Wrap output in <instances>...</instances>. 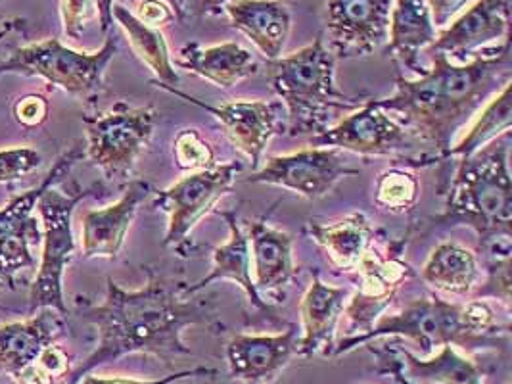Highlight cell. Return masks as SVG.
<instances>
[{
  "mask_svg": "<svg viewBox=\"0 0 512 384\" xmlns=\"http://www.w3.org/2000/svg\"><path fill=\"white\" fill-rule=\"evenodd\" d=\"M187 283L173 281L148 269V281L139 290L119 287L106 279V300L100 306L81 302L79 315L98 331V344L89 358L81 361L66 384H79L106 363L142 354L171 365L192 356L183 333L188 327L225 329L219 321L213 298L185 294Z\"/></svg>",
  "mask_w": 512,
  "mask_h": 384,
  "instance_id": "1",
  "label": "cell"
},
{
  "mask_svg": "<svg viewBox=\"0 0 512 384\" xmlns=\"http://www.w3.org/2000/svg\"><path fill=\"white\" fill-rule=\"evenodd\" d=\"M428 54L432 56L430 70L417 79L397 75L394 95L374 100L420 143L430 146V152H422L415 160L419 168L442 162L459 131L512 79L511 39L480 52L466 64H453L442 52Z\"/></svg>",
  "mask_w": 512,
  "mask_h": 384,
  "instance_id": "2",
  "label": "cell"
},
{
  "mask_svg": "<svg viewBox=\"0 0 512 384\" xmlns=\"http://www.w3.org/2000/svg\"><path fill=\"white\" fill-rule=\"evenodd\" d=\"M509 323L501 325L488 300L449 302L438 296H424L407 302L399 312L384 313L369 333L344 336L334 344L332 358L350 354L359 346H367L376 338L399 336L420 348V356L428 358L443 346H457L466 354L507 348Z\"/></svg>",
  "mask_w": 512,
  "mask_h": 384,
  "instance_id": "3",
  "label": "cell"
},
{
  "mask_svg": "<svg viewBox=\"0 0 512 384\" xmlns=\"http://www.w3.org/2000/svg\"><path fill=\"white\" fill-rule=\"evenodd\" d=\"M511 133L491 141L476 154L461 158L449 183L442 214L430 217L428 227H470L480 248L511 240L512 181L509 169Z\"/></svg>",
  "mask_w": 512,
  "mask_h": 384,
  "instance_id": "4",
  "label": "cell"
},
{
  "mask_svg": "<svg viewBox=\"0 0 512 384\" xmlns=\"http://www.w3.org/2000/svg\"><path fill=\"white\" fill-rule=\"evenodd\" d=\"M271 89L286 108V131L292 137L319 135L330 127L336 110H355L363 102L336 87V58L323 33L294 54L267 62Z\"/></svg>",
  "mask_w": 512,
  "mask_h": 384,
  "instance_id": "5",
  "label": "cell"
},
{
  "mask_svg": "<svg viewBox=\"0 0 512 384\" xmlns=\"http://www.w3.org/2000/svg\"><path fill=\"white\" fill-rule=\"evenodd\" d=\"M117 50L119 43L114 35H106L104 45L94 52L73 50L58 39H45L14 48L0 62V75L41 77L50 87L62 89L81 102H94L104 93V73Z\"/></svg>",
  "mask_w": 512,
  "mask_h": 384,
  "instance_id": "6",
  "label": "cell"
},
{
  "mask_svg": "<svg viewBox=\"0 0 512 384\" xmlns=\"http://www.w3.org/2000/svg\"><path fill=\"white\" fill-rule=\"evenodd\" d=\"M100 191V183L89 189L73 185V191H56L50 187L39 198L37 210L43 219V254L31 283L29 313L52 308L66 317L70 315L64 298V271L77 252L71 219L81 200Z\"/></svg>",
  "mask_w": 512,
  "mask_h": 384,
  "instance_id": "7",
  "label": "cell"
},
{
  "mask_svg": "<svg viewBox=\"0 0 512 384\" xmlns=\"http://www.w3.org/2000/svg\"><path fill=\"white\" fill-rule=\"evenodd\" d=\"M156 121V108H133L125 102H117L110 112L85 116V158L108 181H129L140 154L154 137Z\"/></svg>",
  "mask_w": 512,
  "mask_h": 384,
  "instance_id": "8",
  "label": "cell"
},
{
  "mask_svg": "<svg viewBox=\"0 0 512 384\" xmlns=\"http://www.w3.org/2000/svg\"><path fill=\"white\" fill-rule=\"evenodd\" d=\"M85 158V144L70 146L56 158L35 189L22 192L0 208V287L16 288L18 275L35 267L33 248L43 242L41 221L33 216L43 192L62 181Z\"/></svg>",
  "mask_w": 512,
  "mask_h": 384,
  "instance_id": "9",
  "label": "cell"
},
{
  "mask_svg": "<svg viewBox=\"0 0 512 384\" xmlns=\"http://www.w3.org/2000/svg\"><path fill=\"white\" fill-rule=\"evenodd\" d=\"M244 166L240 162L215 164L213 168L190 171L165 191L156 192L154 208L167 214V231L163 246L173 248L179 256L188 258L192 244L188 242L194 227L208 216L215 204L233 189L236 177Z\"/></svg>",
  "mask_w": 512,
  "mask_h": 384,
  "instance_id": "10",
  "label": "cell"
},
{
  "mask_svg": "<svg viewBox=\"0 0 512 384\" xmlns=\"http://www.w3.org/2000/svg\"><path fill=\"white\" fill-rule=\"evenodd\" d=\"M409 237L392 240L386 254L376 246H371L363 260L355 267L357 290L351 292L344 315L348 317L350 335H365L374 323L394 304V298L417 273L405 262L403 250L407 248Z\"/></svg>",
  "mask_w": 512,
  "mask_h": 384,
  "instance_id": "11",
  "label": "cell"
},
{
  "mask_svg": "<svg viewBox=\"0 0 512 384\" xmlns=\"http://www.w3.org/2000/svg\"><path fill=\"white\" fill-rule=\"evenodd\" d=\"M420 141L374 100L363 102L350 116L311 137V146H326L357 156H405L415 160Z\"/></svg>",
  "mask_w": 512,
  "mask_h": 384,
  "instance_id": "12",
  "label": "cell"
},
{
  "mask_svg": "<svg viewBox=\"0 0 512 384\" xmlns=\"http://www.w3.org/2000/svg\"><path fill=\"white\" fill-rule=\"evenodd\" d=\"M359 173L353 168L342 150L311 146L292 154L271 156L257 168L246 183L275 185L294 192L305 200H319L342 181Z\"/></svg>",
  "mask_w": 512,
  "mask_h": 384,
  "instance_id": "13",
  "label": "cell"
},
{
  "mask_svg": "<svg viewBox=\"0 0 512 384\" xmlns=\"http://www.w3.org/2000/svg\"><path fill=\"white\" fill-rule=\"evenodd\" d=\"M160 89L202 108L219 121L231 143L250 160L254 169L261 166L271 139L286 131L284 104L280 100H234L221 106H211L177 87L162 85Z\"/></svg>",
  "mask_w": 512,
  "mask_h": 384,
  "instance_id": "14",
  "label": "cell"
},
{
  "mask_svg": "<svg viewBox=\"0 0 512 384\" xmlns=\"http://www.w3.org/2000/svg\"><path fill=\"white\" fill-rule=\"evenodd\" d=\"M394 0H326V33L334 58L373 54L390 35Z\"/></svg>",
  "mask_w": 512,
  "mask_h": 384,
  "instance_id": "15",
  "label": "cell"
},
{
  "mask_svg": "<svg viewBox=\"0 0 512 384\" xmlns=\"http://www.w3.org/2000/svg\"><path fill=\"white\" fill-rule=\"evenodd\" d=\"M511 0H476L443 27L428 52H442L453 64H466L489 45L509 39Z\"/></svg>",
  "mask_w": 512,
  "mask_h": 384,
  "instance_id": "16",
  "label": "cell"
},
{
  "mask_svg": "<svg viewBox=\"0 0 512 384\" xmlns=\"http://www.w3.org/2000/svg\"><path fill=\"white\" fill-rule=\"evenodd\" d=\"M300 335L288 325L279 335H236L227 344V365L234 381L271 384L298 356Z\"/></svg>",
  "mask_w": 512,
  "mask_h": 384,
  "instance_id": "17",
  "label": "cell"
},
{
  "mask_svg": "<svg viewBox=\"0 0 512 384\" xmlns=\"http://www.w3.org/2000/svg\"><path fill=\"white\" fill-rule=\"evenodd\" d=\"M152 194V185L144 179L127 181L123 196L112 206L87 212L81 217V254L85 260H116L125 244L131 223L144 200Z\"/></svg>",
  "mask_w": 512,
  "mask_h": 384,
  "instance_id": "18",
  "label": "cell"
},
{
  "mask_svg": "<svg viewBox=\"0 0 512 384\" xmlns=\"http://www.w3.org/2000/svg\"><path fill=\"white\" fill-rule=\"evenodd\" d=\"M66 319L52 308H43L24 321L0 325V373L16 381L47 346L68 335Z\"/></svg>",
  "mask_w": 512,
  "mask_h": 384,
  "instance_id": "19",
  "label": "cell"
},
{
  "mask_svg": "<svg viewBox=\"0 0 512 384\" xmlns=\"http://www.w3.org/2000/svg\"><path fill=\"white\" fill-rule=\"evenodd\" d=\"M350 296V288L326 285L319 273H313L311 285L305 290L300 302L302 336L298 344V358L332 354L336 344V329Z\"/></svg>",
  "mask_w": 512,
  "mask_h": 384,
  "instance_id": "20",
  "label": "cell"
},
{
  "mask_svg": "<svg viewBox=\"0 0 512 384\" xmlns=\"http://www.w3.org/2000/svg\"><path fill=\"white\" fill-rule=\"evenodd\" d=\"M217 216L225 219V223L229 227V239L225 244H221L213 250V264H211L210 273L206 277H202L200 281H196L194 285H187L185 294L188 296L198 294L217 281H233L244 290L252 308H256L257 312L267 313L271 319H275L273 306L257 292L256 285H254L250 242L236 217V212L225 210V212H217Z\"/></svg>",
  "mask_w": 512,
  "mask_h": 384,
  "instance_id": "21",
  "label": "cell"
},
{
  "mask_svg": "<svg viewBox=\"0 0 512 384\" xmlns=\"http://www.w3.org/2000/svg\"><path fill=\"white\" fill-rule=\"evenodd\" d=\"M231 25L244 33L269 60H277L292 31V14L282 0H231L225 4Z\"/></svg>",
  "mask_w": 512,
  "mask_h": 384,
  "instance_id": "22",
  "label": "cell"
},
{
  "mask_svg": "<svg viewBox=\"0 0 512 384\" xmlns=\"http://www.w3.org/2000/svg\"><path fill=\"white\" fill-rule=\"evenodd\" d=\"M246 235L250 242V258L254 269L252 279L257 292L261 296L282 292L298 273L292 252V235L271 227L265 219L250 223Z\"/></svg>",
  "mask_w": 512,
  "mask_h": 384,
  "instance_id": "23",
  "label": "cell"
},
{
  "mask_svg": "<svg viewBox=\"0 0 512 384\" xmlns=\"http://www.w3.org/2000/svg\"><path fill=\"white\" fill-rule=\"evenodd\" d=\"M173 66L194 73L225 91L259 72L256 56L238 43H221L213 47L187 43L177 50Z\"/></svg>",
  "mask_w": 512,
  "mask_h": 384,
  "instance_id": "24",
  "label": "cell"
},
{
  "mask_svg": "<svg viewBox=\"0 0 512 384\" xmlns=\"http://www.w3.org/2000/svg\"><path fill=\"white\" fill-rule=\"evenodd\" d=\"M305 233L325 250L330 265L344 273L355 271L376 239V229L363 212H351L330 223L309 219Z\"/></svg>",
  "mask_w": 512,
  "mask_h": 384,
  "instance_id": "25",
  "label": "cell"
},
{
  "mask_svg": "<svg viewBox=\"0 0 512 384\" xmlns=\"http://www.w3.org/2000/svg\"><path fill=\"white\" fill-rule=\"evenodd\" d=\"M434 27L426 0H394L390 16L388 45L397 64L415 75L424 72L420 52L436 41Z\"/></svg>",
  "mask_w": 512,
  "mask_h": 384,
  "instance_id": "26",
  "label": "cell"
},
{
  "mask_svg": "<svg viewBox=\"0 0 512 384\" xmlns=\"http://www.w3.org/2000/svg\"><path fill=\"white\" fill-rule=\"evenodd\" d=\"M420 279L438 292L465 298L480 279V264L476 254L463 244L442 242L422 265Z\"/></svg>",
  "mask_w": 512,
  "mask_h": 384,
  "instance_id": "27",
  "label": "cell"
},
{
  "mask_svg": "<svg viewBox=\"0 0 512 384\" xmlns=\"http://www.w3.org/2000/svg\"><path fill=\"white\" fill-rule=\"evenodd\" d=\"M396 348L407 375L419 379L420 383L484 384V379L488 377L489 369L457 346H443L428 358H419L411 350L399 348L397 344Z\"/></svg>",
  "mask_w": 512,
  "mask_h": 384,
  "instance_id": "28",
  "label": "cell"
},
{
  "mask_svg": "<svg viewBox=\"0 0 512 384\" xmlns=\"http://www.w3.org/2000/svg\"><path fill=\"white\" fill-rule=\"evenodd\" d=\"M114 20L123 29L127 41L140 60L154 73V85L177 87L179 73L173 66V58L163 37L162 29L142 24L139 18L123 4H114Z\"/></svg>",
  "mask_w": 512,
  "mask_h": 384,
  "instance_id": "29",
  "label": "cell"
},
{
  "mask_svg": "<svg viewBox=\"0 0 512 384\" xmlns=\"http://www.w3.org/2000/svg\"><path fill=\"white\" fill-rule=\"evenodd\" d=\"M472 125L465 137L457 144H453L445 154L442 162L447 160H461L476 154L486 144L511 133L512 125V96L511 83L505 85L499 93L489 98L488 102L480 108V112L472 118Z\"/></svg>",
  "mask_w": 512,
  "mask_h": 384,
  "instance_id": "30",
  "label": "cell"
},
{
  "mask_svg": "<svg viewBox=\"0 0 512 384\" xmlns=\"http://www.w3.org/2000/svg\"><path fill=\"white\" fill-rule=\"evenodd\" d=\"M419 198V179L407 169H386L374 183V206L388 214L399 216L411 212Z\"/></svg>",
  "mask_w": 512,
  "mask_h": 384,
  "instance_id": "31",
  "label": "cell"
},
{
  "mask_svg": "<svg viewBox=\"0 0 512 384\" xmlns=\"http://www.w3.org/2000/svg\"><path fill=\"white\" fill-rule=\"evenodd\" d=\"M497 254L493 252L488 262L486 283L472 290V298L476 300H499L505 306L511 304V244L509 240L495 244Z\"/></svg>",
  "mask_w": 512,
  "mask_h": 384,
  "instance_id": "32",
  "label": "cell"
},
{
  "mask_svg": "<svg viewBox=\"0 0 512 384\" xmlns=\"http://www.w3.org/2000/svg\"><path fill=\"white\" fill-rule=\"evenodd\" d=\"M175 162L181 169L200 171L215 166V150L198 129H183L177 133L173 141Z\"/></svg>",
  "mask_w": 512,
  "mask_h": 384,
  "instance_id": "33",
  "label": "cell"
},
{
  "mask_svg": "<svg viewBox=\"0 0 512 384\" xmlns=\"http://www.w3.org/2000/svg\"><path fill=\"white\" fill-rule=\"evenodd\" d=\"M41 164V154L31 146L0 150V183L22 181L24 177L41 168Z\"/></svg>",
  "mask_w": 512,
  "mask_h": 384,
  "instance_id": "34",
  "label": "cell"
},
{
  "mask_svg": "<svg viewBox=\"0 0 512 384\" xmlns=\"http://www.w3.org/2000/svg\"><path fill=\"white\" fill-rule=\"evenodd\" d=\"M96 16L94 0H60V18L64 33L71 41H79L89 22Z\"/></svg>",
  "mask_w": 512,
  "mask_h": 384,
  "instance_id": "35",
  "label": "cell"
},
{
  "mask_svg": "<svg viewBox=\"0 0 512 384\" xmlns=\"http://www.w3.org/2000/svg\"><path fill=\"white\" fill-rule=\"evenodd\" d=\"M12 114L25 129H39L41 125L47 123L48 114H50L48 98L39 93L24 95L16 100Z\"/></svg>",
  "mask_w": 512,
  "mask_h": 384,
  "instance_id": "36",
  "label": "cell"
},
{
  "mask_svg": "<svg viewBox=\"0 0 512 384\" xmlns=\"http://www.w3.org/2000/svg\"><path fill=\"white\" fill-rule=\"evenodd\" d=\"M219 371L211 369V367H194V369H187V371H177L169 377H162V379H154V381H139V379H127V377H100V375H85L79 384H173L185 379H196V377H217Z\"/></svg>",
  "mask_w": 512,
  "mask_h": 384,
  "instance_id": "37",
  "label": "cell"
},
{
  "mask_svg": "<svg viewBox=\"0 0 512 384\" xmlns=\"http://www.w3.org/2000/svg\"><path fill=\"white\" fill-rule=\"evenodd\" d=\"M37 365L43 369V371H47L48 375L56 381V383H60V381H68V377H70L71 371V356L68 354V350L64 348V346H58L56 342L54 344H50L47 346L43 352H41V356H39V360H37Z\"/></svg>",
  "mask_w": 512,
  "mask_h": 384,
  "instance_id": "38",
  "label": "cell"
},
{
  "mask_svg": "<svg viewBox=\"0 0 512 384\" xmlns=\"http://www.w3.org/2000/svg\"><path fill=\"white\" fill-rule=\"evenodd\" d=\"M367 348L373 356L378 358L376 373L390 375L397 384H413V381L407 375V371H405L403 360L397 354L396 344H386L382 348H373V346H367Z\"/></svg>",
  "mask_w": 512,
  "mask_h": 384,
  "instance_id": "39",
  "label": "cell"
},
{
  "mask_svg": "<svg viewBox=\"0 0 512 384\" xmlns=\"http://www.w3.org/2000/svg\"><path fill=\"white\" fill-rule=\"evenodd\" d=\"M135 16L142 24L158 29L177 20V14L165 0H139V10Z\"/></svg>",
  "mask_w": 512,
  "mask_h": 384,
  "instance_id": "40",
  "label": "cell"
},
{
  "mask_svg": "<svg viewBox=\"0 0 512 384\" xmlns=\"http://www.w3.org/2000/svg\"><path fill=\"white\" fill-rule=\"evenodd\" d=\"M426 4L430 8L434 27L442 31L443 27L451 24L465 10L470 0H426Z\"/></svg>",
  "mask_w": 512,
  "mask_h": 384,
  "instance_id": "41",
  "label": "cell"
},
{
  "mask_svg": "<svg viewBox=\"0 0 512 384\" xmlns=\"http://www.w3.org/2000/svg\"><path fill=\"white\" fill-rule=\"evenodd\" d=\"M231 0H179V8L183 14V20L188 18H204L221 14L225 4Z\"/></svg>",
  "mask_w": 512,
  "mask_h": 384,
  "instance_id": "42",
  "label": "cell"
},
{
  "mask_svg": "<svg viewBox=\"0 0 512 384\" xmlns=\"http://www.w3.org/2000/svg\"><path fill=\"white\" fill-rule=\"evenodd\" d=\"M96 4V16H98V22H100V31L102 35H108L112 25H114V0H94Z\"/></svg>",
  "mask_w": 512,
  "mask_h": 384,
  "instance_id": "43",
  "label": "cell"
},
{
  "mask_svg": "<svg viewBox=\"0 0 512 384\" xmlns=\"http://www.w3.org/2000/svg\"><path fill=\"white\" fill-rule=\"evenodd\" d=\"M16 27V20H12V22H6V24L0 27V43H2V39L12 31Z\"/></svg>",
  "mask_w": 512,
  "mask_h": 384,
  "instance_id": "44",
  "label": "cell"
},
{
  "mask_svg": "<svg viewBox=\"0 0 512 384\" xmlns=\"http://www.w3.org/2000/svg\"><path fill=\"white\" fill-rule=\"evenodd\" d=\"M171 8H173V12L177 14V20H183V14H181V8H179V0H165Z\"/></svg>",
  "mask_w": 512,
  "mask_h": 384,
  "instance_id": "45",
  "label": "cell"
},
{
  "mask_svg": "<svg viewBox=\"0 0 512 384\" xmlns=\"http://www.w3.org/2000/svg\"><path fill=\"white\" fill-rule=\"evenodd\" d=\"M0 312H10V310H8L6 306H2V304H0Z\"/></svg>",
  "mask_w": 512,
  "mask_h": 384,
  "instance_id": "46",
  "label": "cell"
}]
</instances>
